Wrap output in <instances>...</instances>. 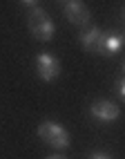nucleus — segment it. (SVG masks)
Wrapping results in <instances>:
<instances>
[{
    "label": "nucleus",
    "mask_w": 125,
    "mask_h": 159,
    "mask_svg": "<svg viewBox=\"0 0 125 159\" xmlns=\"http://www.w3.org/2000/svg\"><path fill=\"white\" fill-rule=\"evenodd\" d=\"M38 137L54 150H67L69 148V132L56 121H43L38 125Z\"/></svg>",
    "instance_id": "2"
},
{
    "label": "nucleus",
    "mask_w": 125,
    "mask_h": 159,
    "mask_svg": "<svg viewBox=\"0 0 125 159\" xmlns=\"http://www.w3.org/2000/svg\"><path fill=\"white\" fill-rule=\"evenodd\" d=\"M116 90H119V97L123 99V97H125V79H119V85H116Z\"/></svg>",
    "instance_id": "8"
},
{
    "label": "nucleus",
    "mask_w": 125,
    "mask_h": 159,
    "mask_svg": "<svg viewBox=\"0 0 125 159\" xmlns=\"http://www.w3.org/2000/svg\"><path fill=\"white\" fill-rule=\"evenodd\" d=\"M92 159H110L107 155H101V152H96V155H92Z\"/></svg>",
    "instance_id": "10"
},
{
    "label": "nucleus",
    "mask_w": 125,
    "mask_h": 159,
    "mask_svg": "<svg viewBox=\"0 0 125 159\" xmlns=\"http://www.w3.org/2000/svg\"><path fill=\"white\" fill-rule=\"evenodd\" d=\"M65 18L69 20L71 25L87 27L92 23V11L80 2V0H69V2L65 5Z\"/></svg>",
    "instance_id": "6"
},
{
    "label": "nucleus",
    "mask_w": 125,
    "mask_h": 159,
    "mask_svg": "<svg viewBox=\"0 0 125 159\" xmlns=\"http://www.w3.org/2000/svg\"><path fill=\"white\" fill-rule=\"evenodd\" d=\"M105 38L107 34L103 29L89 27L80 34V45L85 52H92V54H105Z\"/></svg>",
    "instance_id": "3"
},
{
    "label": "nucleus",
    "mask_w": 125,
    "mask_h": 159,
    "mask_svg": "<svg viewBox=\"0 0 125 159\" xmlns=\"http://www.w3.org/2000/svg\"><path fill=\"white\" fill-rule=\"evenodd\" d=\"M36 74H38L45 83L58 79V74H60V63H58V58L51 56V54H38V56H36Z\"/></svg>",
    "instance_id": "5"
},
{
    "label": "nucleus",
    "mask_w": 125,
    "mask_h": 159,
    "mask_svg": "<svg viewBox=\"0 0 125 159\" xmlns=\"http://www.w3.org/2000/svg\"><path fill=\"white\" fill-rule=\"evenodd\" d=\"M92 116L96 121H103V123H112V121H116L119 116H121V108L116 103H112L107 99H98V101H94L92 103V108H89Z\"/></svg>",
    "instance_id": "4"
},
{
    "label": "nucleus",
    "mask_w": 125,
    "mask_h": 159,
    "mask_svg": "<svg viewBox=\"0 0 125 159\" xmlns=\"http://www.w3.org/2000/svg\"><path fill=\"white\" fill-rule=\"evenodd\" d=\"M27 27L31 31V36H34L36 40H40V43H49V40L54 38V34H56L54 20L49 18V14L45 11V9H38V7L29 11Z\"/></svg>",
    "instance_id": "1"
},
{
    "label": "nucleus",
    "mask_w": 125,
    "mask_h": 159,
    "mask_svg": "<svg viewBox=\"0 0 125 159\" xmlns=\"http://www.w3.org/2000/svg\"><path fill=\"white\" fill-rule=\"evenodd\" d=\"M20 2H23L25 7H36V2H38V0H20Z\"/></svg>",
    "instance_id": "9"
},
{
    "label": "nucleus",
    "mask_w": 125,
    "mask_h": 159,
    "mask_svg": "<svg viewBox=\"0 0 125 159\" xmlns=\"http://www.w3.org/2000/svg\"><path fill=\"white\" fill-rule=\"evenodd\" d=\"M121 49H123V38L119 34H107V38H105V54L103 56H114V54H119Z\"/></svg>",
    "instance_id": "7"
},
{
    "label": "nucleus",
    "mask_w": 125,
    "mask_h": 159,
    "mask_svg": "<svg viewBox=\"0 0 125 159\" xmlns=\"http://www.w3.org/2000/svg\"><path fill=\"white\" fill-rule=\"evenodd\" d=\"M47 159H67L65 155H51V157H47Z\"/></svg>",
    "instance_id": "11"
}]
</instances>
